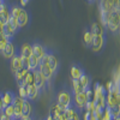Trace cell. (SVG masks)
<instances>
[{
	"label": "cell",
	"instance_id": "cell-22",
	"mask_svg": "<svg viewBox=\"0 0 120 120\" xmlns=\"http://www.w3.org/2000/svg\"><path fill=\"white\" fill-rule=\"evenodd\" d=\"M63 112H64V109H63L61 107H60L58 103H55V105H53V106L51 107V111H49V114H52L54 119H58L60 115L63 114Z\"/></svg>",
	"mask_w": 120,
	"mask_h": 120
},
{
	"label": "cell",
	"instance_id": "cell-17",
	"mask_svg": "<svg viewBox=\"0 0 120 120\" xmlns=\"http://www.w3.org/2000/svg\"><path fill=\"white\" fill-rule=\"evenodd\" d=\"M33 114V106H31V101L28 98L24 100L23 103V116L22 118H30Z\"/></svg>",
	"mask_w": 120,
	"mask_h": 120
},
{
	"label": "cell",
	"instance_id": "cell-38",
	"mask_svg": "<svg viewBox=\"0 0 120 120\" xmlns=\"http://www.w3.org/2000/svg\"><path fill=\"white\" fill-rule=\"evenodd\" d=\"M46 120H55V119L53 118V115H52V114H48V116L46 118Z\"/></svg>",
	"mask_w": 120,
	"mask_h": 120
},
{
	"label": "cell",
	"instance_id": "cell-18",
	"mask_svg": "<svg viewBox=\"0 0 120 120\" xmlns=\"http://www.w3.org/2000/svg\"><path fill=\"white\" fill-rule=\"evenodd\" d=\"M17 19H18V25H19V28H23V26H25V25L29 24V22H30V16H29L28 11L23 10V12L19 15V17H18Z\"/></svg>",
	"mask_w": 120,
	"mask_h": 120
},
{
	"label": "cell",
	"instance_id": "cell-12",
	"mask_svg": "<svg viewBox=\"0 0 120 120\" xmlns=\"http://www.w3.org/2000/svg\"><path fill=\"white\" fill-rule=\"evenodd\" d=\"M29 71H30V70L28 67H23V68H21L19 71H17L15 73V79H16V82H17L18 85H23L24 84V81H25V78H26Z\"/></svg>",
	"mask_w": 120,
	"mask_h": 120
},
{
	"label": "cell",
	"instance_id": "cell-20",
	"mask_svg": "<svg viewBox=\"0 0 120 120\" xmlns=\"http://www.w3.org/2000/svg\"><path fill=\"white\" fill-rule=\"evenodd\" d=\"M38 65H40V59L33 54L29 58V65H28V68L30 70V71H35V70L38 68Z\"/></svg>",
	"mask_w": 120,
	"mask_h": 120
},
{
	"label": "cell",
	"instance_id": "cell-34",
	"mask_svg": "<svg viewBox=\"0 0 120 120\" xmlns=\"http://www.w3.org/2000/svg\"><path fill=\"white\" fill-rule=\"evenodd\" d=\"M91 112H93V111H91ZM91 112H90V111H85V114H84L83 119H84V120H91Z\"/></svg>",
	"mask_w": 120,
	"mask_h": 120
},
{
	"label": "cell",
	"instance_id": "cell-29",
	"mask_svg": "<svg viewBox=\"0 0 120 120\" xmlns=\"http://www.w3.org/2000/svg\"><path fill=\"white\" fill-rule=\"evenodd\" d=\"M8 42H10V40L5 36V34H0V53L5 49V47L8 45Z\"/></svg>",
	"mask_w": 120,
	"mask_h": 120
},
{
	"label": "cell",
	"instance_id": "cell-43",
	"mask_svg": "<svg viewBox=\"0 0 120 120\" xmlns=\"http://www.w3.org/2000/svg\"><path fill=\"white\" fill-rule=\"evenodd\" d=\"M55 120H60V119H55Z\"/></svg>",
	"mask_w": 120,
	"mask_h": 120
},
{
	"label": "cell",
	"instance_id": "cell-10",
	"mask_svg": "<svg viewBox=\"0 0 120 120\" xmlns=\"http://www.w3.org/2000/svg\"><path fill=\"white\" fill-rule=\"evenodd\" d=\"M47 51H48V48H47L45 45L40 43V42H35V43H33V52H34V54H35L40 60H41V59L46 55Z\"/></svg>",
	"mask_w": 120,
	"mask_h": 120
},
{
	"label": "cell",
	"instance_id": "cell-5",
	"mask_svg": "<svg viewBox=\"0 0 120 120\" xmlns=\"http://www.w3.org/2000/svg\"><path fill=\"white\" fill-rule=\"evenodd\" d=\"M105 42H106V37H105V35H101V34H94L91 49H93L95 53L100 52V51H101V49L103 48Z\"/></svg>",
	"mask_w": 120,
	"mask_h": 120
},
{
	"label": "cell",
	"instance_id": "cell-33",
	"mask_svg": "<svg viewBox=\"0 0 120 120\" xmlns=\"http://www.w3.org/2000/svg\"><path fill=\"white\" fill-rule=\"evenodd\" d=\"M67 120H81V115H79V111H76V113L71 116V118H68Z\"/></svg>",
	"mask_w": 120,
	"mask_h": 120
},
{
	"label": "cell",
	"instance_id": "cell-41",
	"mask_svg": "<svg viewBox=\"0 0 120 120\" xmlns=\"http://www.w3.org/2000/svg\"><path fill=\"white\" fill-rule=\"evenodd\" d=\"M115 120H120V116H118V118H115Z\"/></svg>",
	"mask_w": 120,
	"mask_h": 120
},
{
	"label": "cell",
	"instance_id": "cell-31",
	"mask_svg": "<svg viewBox=\"0 0 120 120\" xmlns=\"http://www.w3.org/2000/svg\"><path fill=\"white\" fill-rule=\"evenodd\" d=\"M18 95L23 98H28V86L26 85H18Z\"/></svg>",
	"mask_w": 120,
	"mask_h": 120
},
{
	"label": "cell",
	"instance_id": "cell-26",
	"mask_svg": "<svg viewBox=\"0 0 120 120\" xmlns=\"http://www.w3.org/2000/svg\"><path fill=\"white\" fill-rule=\"evenodd\" d=\"M35 81H36V77H35V71H29L25 81H24V84L23 85H33L35 84Z\"/></svg>",
	"mask_w": 120,
	"mask_h": 120
},
{
	"label": "cell",
	"instance_id": "cell-30",
	"mask_svg": "<svg viewBox=\"0 0 120 120\" xmlns=\"http://www.w3.org/2000/svg\"><path fill=\"white\" fill-rule=\"evenodd\" d=\"M79 81H81V84H82V86H83L84 90H86L88 88H90V78H89L85 73L81 77V79H79Z\"/></svg>",
	"mask_w": 120,
	"mask_h": 120
},
{
	"label": "cell",
	"instance_id": "cell-23",
	"mask_svg": "<svg viewBox=\"0 0 120 120\" xmlns=\"http://www.w3.org/2000/svg\"><path fill=\"white\" fill-rule=\"evenodd\" d=\"M93 38H94V34L91 33V30H85V33L83 35V41L86 46L91 47L93 45Z\"/></svg>",
	"mask_w": 120,
	"mask_h": 120
},
{
	"label": "cell",
	"instance_id": "cell-27",
	"mask_svg": "<svg viewBox=\"0 0 120 120\" xmlns=\"http://www.w3.org/2000/svg\"><path fill=\"white\" fill-rule=\"evenodd\" d=\"M10 7H11V16L16 17V18H18L19 15H21L23 12V10H24V7H22L21 5H19V6L18 5H11Z\"/></svg>",
	"mask_w": 120,
	"mask_h": 120
},
{
	"label": "cell",
	"instance_id": "cell-19",
	"mask_svg": "<svg viewBox=\"0 0 120 120\" xmlns=\"http://www.w3.org/2000/svg\"><path fill=\"white\" fill-rule=\"evenodd\" d=\"M15 97L16 95L12 93V91H5L3 94V101H4V106H10V105H12L13 101H15Z\"/></svg>",
	"mask_w": 120,
	"mask_h": 120
},
{
	"label": "cell",
	"instance_id": "cell-32",
	"mask_svg": "<svg viewBox=\"0 0 120 120\" xmlns=\"http://www.w3.org/2000/svg\"><path fill=\"white\" fill-rule=\"evenodd\" d=\"M113 86H114V81L108 82V83L106 84V91H107V93H108V91H111V90L113 89Z\"/></svg>",
	"mask_w": 120,
	"mask_h": 120
},
{
	"label": "cell",
	"instance_id": "cell-44",
	"mask_svg": "<svg viewBox=\"0 0 120 120\" xmlns=\"http://www.w3.org/2000/svg\"><path fill=\"white\" fill-rule=\"evenodd\" d=\"M0 95H1V94H0Z\"/></svg>",
	"mask_w": 120,
	"mask_h": 120
},
{
	"label": "cell",
	"instance_id": "cell-3",
	"mask_svg": "<svg viewBox=\"0 0 120 120\" xmlns=\"http://www.w3.org/2000/svg\"><path fill=\"white\" fill-rule=\"evenodd\" d=\"M88 101H89V100H88V96H86V93H85V91L73 94V101H72V105L78 109V111L85 109V106H86Z\"/></svg>",
	"mask_w": 120,
	"mask_h": 120
},
{
	"label": "cell",
	"instance_id": "cell-36",
	"mask_svg": "<svg viewBox=\"0 0 120 120\" xmlns=\"http://www.w3.org/2000/svg\"><path fill=\"white\" fill-rule=\"evenodd\" d=\"M29 3V0H19V5H21L22 7H24L25 5H28Z\"/></svg>",
	"mask_w": 120,
	"mask_h": 120
},
{
	"label": "cell",
	"instance_id": "cell-39",
	"mask_svg": "<svg viewBox=\"0 0 120 120\" xmlns=\"http://www.w3.org/2000/svg\"><path fill=\"white\" fill-rule=\"evenodd\" d=\"M4 1H5V0H0V8H1V6H3V4H4Z\"/></svg>",
	"mask_w": 120,
	"mask_h": 120
},
{
	"label": "cell",
	"instance_id": "cell-13",
	"mask_svg": "<svg viewBox=\"0 0 120 120\" xmlns=\"http://www.w3.org/2000/svg\"><path fill=\"white\" fill-rule=\"evenodd\" d=\"M48 54H49V61H48V65L49 67H51L54 73L58 71V68H59V59L58 56L55 55V53L53 51H51V49H48Z\"/></svg>",
	"mask_w": 120,
	"mask_h": 120
},
{
	"label": "cell",
	"instance_id": "cell-8",
	"mask_svg": "<svg viewBox=\"0 0 120 120\" xmlns=\"http://www.w3.org/2000/svg\"><path fill=\"white\" fill-rule=\"evenodd\" d=\"M38 70L41 71V73L45 76V78L48 81V83L51 84V82L53 81V77H54V71L49 67V65L48 64H40L38 65Z\"/></svg>",
	"mask_w": 120,
	"mask_h": 120
},
{
	"label": "cell",
	"instance_id": "cell-28",
	"mask_svg": "<svg viewBox=\"0 0 120 120\" xmlns=\"http://www.w3.org/2000/svg\"><path fill=\"white\" fill-rule=\"evenodd\" d=\"M91 33L93 34H101V35H105L103 33V25L102 24H98V23H93L91 24Z\"/></svg>",
	"mask_w": 120,
	"mask_h": 120
},
{
	"label": "cell",
	"instance_id": "cell-6",
	"mask_svg": "<svg viewBox=\"0 0 120 120\" xmlns=\"http://www.w3.org/2000/svg\"><path fill=\"white\" fill-rule=\"evenodd\" d=\"M35 77H36V81H35V85L38 88V90L40 91H45V90L47 89V85L49 84L48 83V81L45 78V76L41 73V71L37 68V70H35Z\"/></svg>",
	"mask_w": 120,
	"mask_h": 120
},
{
	"label": "cell",
	"instance_id": "cell-37",
	"mask_svg": "<svg viewBox=\"0 0 120 120\" xmlns=\"http://www.w3.org/2000/svg\"><path fill=\"white\" fill-rule=\"evenodd\" d=\"M4 25L5 24H3L1 22H0V34H4Z\"/></svg>",
	"mask_w": 120,
	"mask_h": 120
},
{
	"label": "cell",
	"instance_id": "cell-11",
	"mask_svg": "<svg viewBox=\"0 0 120 120\" xmlns=\"http://www.w3.org/2000/svg\"><path fill=\"white\" fill-rule=\"evenodd\" d=\"M18 30L19 29H17L13 24H11L10 22L5 23V25H4V34H5V36L10 40V41H12V38L15 37V35L17 34Z\"/></svg>",
	"mask_w": 120,
	"mask_h": 120
},
{
	"label": "cell",
	"instance_id": "cell-25",
	"mask_svg": "<svg viewBox=\"0 0 120 120\" xmlns=\"http://www.w3.org/2000/svg\"><path fill=\"white\" fill-rule=\"evenodd\" d=\"M3 113L6 115V116H8L10 119H13V118H16V112H15V106L13 105H10V106H6L5 108H4V111H3Z\"/></svg>",
	"mask_w": 120,
	"mask_h": 120
},
{
	"label": "cell",
	"instance_id": "cell-21",
	"mask_svg": "<svg viewBox=\"0 0 120 120\" xmlns=\"http://www.w3.org/2000/svg\"><path fill=\"white\" fill-rule=\"evenodd\" d=\"M84 75L83 68L79 66H72L71 67V78L72 79H81V77Z\"/></svg>",
	"mask_w": 120,
	"mask_h": 120
},
{
	"label": "cell",
	"instance_id": "cell-1",
	"mask_svg": "<svg viewBox=\"0 0 120 120\" xmlns=\"http://www.w3.org/2000/svg\"><path fill=\"white\" fill-rule=\"evenodd\" d=\"M106 26L111 30L112 33H118L120 30V18H119V13H118V7L113 8L112 11L108 13Z\"/></svg>",
	"mask_w": 120,
	"mask_h": 120
},
{
	"label": "cell",
	"instance_id": "cell-40",
	"mask_svg": "<svg viewBox=\"0 0 120 120\" xmlns=\"http://www.w3.org/2000/svg\"><path fill=\"white\" fill-rule=\"evenodd\" d=\"M88 1H89V3H94V1H95V0H88Z\"/></svg>",
	"mask_w": 120,
	"mask_h": 120
},
{
	"label": "cell",
	"instance_id": "cell-4",
	"mask_svg": "<svg viewBox=\"0 0 120 120\" xmlns=\"http://www.w3.org/2000/svg\"><path fill=\"white\" fill-rule=\"evenodd\" d=\"M11 60V71L13 72V75L19 71L21 68L24 67V64H23V60H22V56H21V53H19V49L17 48L16 51V54L10 59Z\"/></svg>",
	"mask_w": 120,
	"mask_h": 120
},
{
	"label": "cell",
	"instance_id": "cell-42",
	"mask_svg": "<svg viewBox=\"0 0 120 120\" xmlns=\"http://www.w3.org/2000/svg\"><path fill=\"white\" fill-rule=\"evenodd\" d=\"M111 120H115V118H113V119H111Z\"/></svg>",
	"mask_w": 120,
	"mask_h": 120
},
{
	"label": "cell",
	"instance_id": "cell-16",
	"mask_svg": "<svg viewBox=\"0 0 120 120\" xmlns=\"http://www.w3.org/2000/svg\"><path fill=\"white\" fill-rule=\"evenodd\" d=\"M41 91H40L38 88L35 84L28 85V100H30V101H35V100L38 97Z\"/></svg>",
	"mask_w": 120,
	"mask_h": 120
},
{
	"label": "cell",
	"instance_id": "cell-15",
	"mask_svg": "<svg viewBox=\"0 0 120 120\" xmlns=\"http://www.w3.org/2000/svg\"><path fill=\"white\" fill-rule=\"evenodd\" d=\"M16 51H17V47L12 43V41H10L8 45L5 47V49L1 52V54H3L6 59H11V58L16 54Z\"/></svg>",
	"mask_w": 120,
	"mask_h": 120
},
{
	"label": "cell",
	"instance_id": "cell-2",
	"mask_svg": "<svg viewBox=\"0 0 120 120\" xmlns=\"http://www.w3.org/2000/svg\"><path fill=\"white\" fill-rule=\"evenodd\" d=\"M56 103L61 107L64 111L66 108H68L70 106L72 105V94L70 90L67 89H63L60 90L56 95Z\"/></svg>",
	"mask_w": 120,
	"mask_h": 120
},
{
	"label": "cell",
	"instance_id": "cell-7",
	"mask_svg": "<svg viewBox=\"0 0 120 120\" xmlns=\"http://www.w3.org/2000/svg\"><path fill=\"white\" fill-rule=\"evenodd\" d=\"M24 100L23 97H21L19 95H17L15 97V101H13V106H15V112H16V118L17 119H21L23 116V103H24Z\"/></svg>",
	"mask_w": 120,
	"mask_h": 120
},
{
	"label": "cell",
	"instance_id": "cell-14",
	"mask_svg": "<svg viewBox=\"0 0 120 120\" xmlns=\"http://www.w3.org/2000/svg\"><path fill=\"white\" fill-rule=\"evenodd\" d=\"M19 53H21V55L23 58L29 59L30 56L34 54V52H33V45L31 43H23L21 46V48H19Z\"/></svg>",
	"mask_w": 120,
	"mask_h": 120
},
{
	"label": "cell",
	"instance_id": "cell-35",
	"mask_svg": "<svg viewBox=\"0 0 120 120\" xmlns=\"http://www.w3.org/2000/svg\"><path fill=\"white\" fill-rule=\"evenodd\" d=\"M4 108H5V106H4V101H3V94L0 95V113H1L3 111H4Z\"/></svg>",
	"mask_w": 120,
	"mask_h": 120
},
{
	"label": "cell",
	"instance_id": "cell-9",
	"mask_svg": "<svg viewBox=\"0 0 120 120\" xmlns=\"http://www.w3.org/2000/svg\"><path fill=\"white\" fill-rule=\"evenodd\" d=\"M10 18H11V7L4 1L1 8H0V22L5 24L10 21Z\"/></svg>",
	"mask_w": 120,
	"mask_h": 120
},
{
	"label": "cell",
	"instance_id": "cell-24",
	"mask_svg": "<svg viewBox=\"0 0 120 120\" xmlns=\"http://www.w3.org/2000/svg\"><path fill=\"white\" fill-rule=\"evenodd\" d=\"M72 91H73V94L85 91V90L83 89V86H82L81 81H79V79H72Z\"/></svg>",
	"mask_w": 120,
	"mask_h": 120
}]
</instances>
